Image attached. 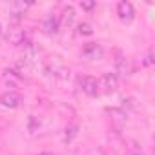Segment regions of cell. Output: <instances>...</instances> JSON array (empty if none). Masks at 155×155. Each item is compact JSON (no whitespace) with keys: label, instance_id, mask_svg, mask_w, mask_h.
Listing matches in <instances>:
<instances>
[{"label":"cell","instance_id":"1","mask_svg":"<svg viewBox=\"0 0 155 155\" xmlns=\"http://www.w3.org/2000/svg\"><path fill=\"white\" fill-rule=\"evenodd\" d=\"M117 88H119V77L115 73H106L99 79V93L108 95L117 91Z\"/></svg>","mask_w":155,"mask_h":155},{"label":"cell","instance_id":"2","mask_svg":"<svg viewBox=\"0 0 155 155\" xmlns=\"http://www.w3.org/2000/svg\"><path fill=\"white\" fill-rule=\"evenodd\" d=\"M79 86H81L82 93H86V95H90V97L99 95V81L95 79V77H91V75L81 77V79H79Z\"/></svg>","mask_w":155,"mask_h":155},{"label":"cell","instance_id":"3","mask_svg":"<svg viewBox=\"0 0 155 155\" xmlns=\"http://www.w3.org/2000/svg\"><path fill=\"white\" fill-rule=\"evenodd\" d=\"M117 17H119L120 22L130 24V22L135 18V8L131 6V2H126V0L119 2V4H117Z\"/></svg>","mask_w":155,"mask_h":155},{"label":"cell","instance_id":"4","mask_svg":"<svg viewBox=\"0 0 155 155\" xmlns=\"http://www.w3.org/2000/svg\"><path fill=\"white\" fill-rule=\"evenodd\" d=\"M82 55L88 60H99V58L104 57V48L101 44H97V42H88L82 48Z\"/></svg>","mask_w":155,"mask_h":155},{"label":"cell","instance_id":"5","mask_svg":"<svg viewBox=\"0 0 155 155\" xmlns=\"http://www.w3.org/2000/svg\"><path fill=\"white\" fill-rule=\"evenodd\" d=\"M22 102V97L17 93V91H8L4 95H0V104H2L4 108H18Z\"/></svg>","mask_w":155,"mask_h":155},{"label":"cell","instance_id":"6","mask_svg":"<svg viewBox=\"0 0 155 155\" xmlns=\"http://www.w3.org/2000/svg\"><path fill=\"white\" fill-rule=\"evenodd\" d=\"M26 31L24 29H20V28H13L9 33H8V42L9 44H13V46H22V44H26Z\"/></svg>","mask_w":155,"mask_h":155},{"label":"cell","instance_id":"7","mask_svg":"<svg viewBox=\"0 0 155 155\" xmlns=\"http://www.w3.org/2000/svg\"><path fill=\"white\" fill-rule=\"evenodd\" d=\"M115 68H117V73H120L122 77H130L133 73V66H131V60L126 58V57H119L115 60Z\"/></svg>","mask_w":155,"mask_h":155},{"label":"cell","instance_id":"8","mask_svg":"<svg viewBox=\"0 0 155 155\" xmlns=\"http://www.w3.org/2000/svg\"><path fill=\"white\" fill-rule=\"evenodd\" d=\"M73 20H75V9H73L71 6H68V8H64V9H62V13H60L58 28H71Z\"/></svg>","mask_w":155,"mask_h":155},{"label":"cell","instance_id":"9","mask_svg":"<svg viewBox=\"0 0 155 155\" xmlns=\"http://www.w3.org/2000/svg\"><path fill=\"white\" fill-rule=\"evenodd\" d=\"M42 29H44V33H48V35L57 33V31H58V22H57V18H53V15L46 17L44 22H42Z\"/></svg>","mask_w":155,"mask_h":155},{"label":"cell","instance_id":"10","mask_svg":"<svg viewBox=\"0 0 155 155\" xmlns=\"http://www.w3.org/2000/svg\"><path fill=\"white\" fill-rule=\"evenodd\" d=\"M77 33L82 35V37H90V35L93 33V29H91V26H90L88 22H82V24H79V29H77Z\"/></svg>","mask_w":155,"mask_h":155},{"label":"cell","instance_id":"11","mask_svg":"<svg viewBox=\"0 0 155 155\" xmlns=\"http://www.w3.org/2000/svg\"><path fill=\"white\" fill-rule=\"evenodd\" d=\"M130 155H146V153L142 151V148H140V146H137V144L133 142V144L130 146Z\"/></svg>","mask_w":155,"mask_h":155},{"label":"cell","instance_id":"12","mask_svg":"<svg viewBox=\"0 0 155 155\" xmlns=\"http://www.w3.org/2000/svg\"><path fill=\"white\" fill-rule=\"evenodd\" d=\"M81 8L86 9V11H91V9L97 8V2H81Z\"/></svg>","mask_w":155,"mask_h":155},{"label":"cell","instance_id":"13","mask_svg":"<svg viewBox=\"0 0 155 155\" xmlns=\"http://www.w3.org/2000/svg\"><path fill=\"white\" fill-rule=\"evenodd\" d=\"M144 64H146V66H151V64H153V55H151V51L146 55V60H144Z\"/></svg>","mask_w":155,"mask_h":155},{"label":"cell","instance_id":"14","mask_svg":"<svg viewBox=\"0 0 155 155\" xmlns=\"http://www.w3.org/2000/svg\"><path fill=\"white\" fill-rule=\"evenodd\" d=\"M42 155H53V153H42Z\"/></svg>","mask_w":155,"mask_h":155},{"label":"cell","instance_id":"15","mask_svg":"<svg viewBox=\"0 0 155 155\" xmlns=\"http://www.w3.org/2000/svg\"><path fill=\"white\" fill-rule=\"evenodd\" d=\"M0 33H2V26H0Z\"/></svg>","mask_w":155,"mask_h":155}]
</instances>
